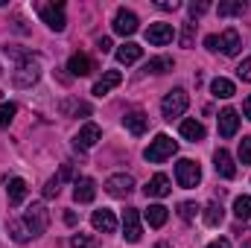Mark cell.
Masks as SVG:
<instances>
[{
    "instance_id": "1",
    "label": "cell",
    "mask_w": 251,
    "mask_h": 248,
    "mask_svg": "<svg viewBox=\"0 0 251 248\" xmlns=\"http://www.w3.org/2000/svg\"><path fill=\"white\" fill-rule=\"evenodd\" d=\"M176 149H178V143H176L170 134H158V137L146 146L143 158H146L149 164H164L167 158H173V155H176Z\"/></svg>"
},
{
    "instance_id": "2",
    "label": "cell",
    "mask_w": 251,
    "mask_h": 248,
    "mask_svg": "<svg viewBox=\"0 0 251 248\" xmlns=\"http://www.w3.org/2000/svg\"><path fill=\"white\" fill-rule=\"evenodd\" d=\"M38 76H41V62H38V56H26V59H21L15 76H12V82H15V88H32V85L38 82Z\"/></svg>"
},
{
    "instance_id": "3",
    "label": "cell",
    "mask_w": 251,
    "mask_h": 248,
    "mask_svg": "<svg viewBox=\"0 0 251 248\" xmlns=\"http://www.w3.org/2000/svg\"><path fill=\"white\" fill-rule=\"evenodd\" d=\"M190 105V94L184 88H173L167 97H164V102H161V111H164V120H176V117H181L184 111H187Z\"/></svg>"
},
{
    "instance_id": "4",
    "label": "cell",
    "mask_w": 251,
    "mask_h": 248,
    "mask_svg": "<svg viewBox=\"0 0 251 248\" xmlns=\"http://www.w3.org/2000/svg\"><path fill=\"white\" fill-rule=\"evenodd\" d=\"M24 225H26V231L32 234V240L35 237H41L44 231H47V225H50V210L44 207V204H29L26 207V213H24Z\"/></svg>"
},
{
    "instance_id": "5",
    "label": "cell",
    "mask_w": 251,
    "mask_h": 248,
    "mask_svg": "<svg viewBox=\"0 0 251 248\" xmlns=\"http://www.w3.org/2000/svg\"><path fill=\"white\" fill-rule=\"evenodd\" d=\"M176 181H178V187H184V190L199 187V181H201V170H199V164L190 161V158H181V161L176 164Z\"/></svg>"
},
{
    "instance_id": "6",
    "label": "cell",
    "mask_w": 251,
    "mask_h": 248,
    "mask_svg": "<svg viewBox=\"0 0 251 248\" xmlns=\"http://www.w3.org/2000/svg\"><path fill=\"white\" fill-rule=\"evenodd\" d=\"M100 137H102L100 125H97V123H85L82 128H79V134L73 137V149H79V152H88V149H94V146L100 143Z\"/></svg>"
},
{
    "instance_id": "7",
    "label": "cell",
    "mask_w": 251,
    "mask_h": 248,
    "mask_svg": "<svg viewBox=\"0 0 251 248\" xmlns=\"http://www.w3.org/2000/svg\"><path fill=\"white\" fill-rule=\"evenodd\" d=\"M41 21L53 29V32H62L67 26V18H64V3H47L41 6Z\"/></svg>"
},
{
    "instance_id": "8",
    "label": "cell",
    "mask_w": 251,
    "mask_h": 248,
    "mask_svg": "<svg viewBox=\"0 0 251 248\" xmlns=\"http://www.w3.org/2000/svg\"><path fill=\"white\" fill-rule=\"evenodd\" d=\"M123 237H126V243H131V246L140 243V237H143L137 207H126V213H123Z\"/></svg>"
},
{
    "instance_id": "9",
    "label": "cell",
    "mask_w": 251,
    "mask_h": 248,
    "mask_svg": "<svg viewBox=\"0 0 251 248\" xmlns=\"http://www.w3.org/2000/svg\"><path fill=\"white\" fill-rule=\"evenodd\" d=\"M131 190H134V178L126 175V173H117V175H111V178L105 181V193L114 196V198H126V196H131Z\"/></svg>"
},
{
    "instance_id": "10",
    "label": "cell",
    "mask_w": 251,
    "mask_h": 248,
    "mask_svg": "<svg viewBox=\"0 0 251 248\" xmlns=\"http://www.w3.org/2000/svg\"><path fill=\"white\" fill-rule=\"evenodd\" d=\"M137 26H140V21L131 9H117V15H114V32L117 35H134Z\"/></svg>"
},
{
    "instance_id": "11",
    "label": "cell",
    "mask_w": 251,
    "mask_h": 248,
    "mask_svg": "<svg viewBox=\"0 0 251 248\" xmlns=\"http://www.w3.org/2000/svg\"><path fill=\"white\" fill-rule=\"evenodd\" d=\"M143 193H146V198H164V196L173 193V184H170V178H167L164 173H158V175H152V178L146 181Z\"/></svg>"
},
{
    "instance_id": "12",
    "label": "cell",
    "mask_w": 251,
    "mask_h": 248,
    "mask_svg": "<svg viewBox=\"0 0 251 248\" xmlns=\"http://www.w3.org/2000/svg\"><path fill=\"white\" fill-rule=\"evenodd\" d=\"M173 26L170 24H149V29H146V41L149 44H155V47H167L170 41H173Z\"/></svg>"
},
{
    "instance_id": "13",
    "label": "cell",
    "mask_w": 251,
    "mask_h": 248,
    "mask_svg": "<svg viewBox=\"0 0 251 248\" xmlns=\"http://www.w3.org/2000/svg\"><path fill=\"white\" fill-rule=\"evenodd\" d=\"M91 225H94L97 231H102V234H114V231H117V216H114L108 207H100V210L91 213Z\"/></svg>"
},
{
    "instance_id": "14",
    "label": "cell",
    "mask_w": 251,
    "mask_h": 248,
    "mask_svg": "<svg viewBox=\"0 0 251 248\" xmlns=\"http://www.w3.org/2000/svg\"><path fill=\"white\" fill-rule=\"evenodd\" d=\"M26 193H29V187L24 178H18V175H6V196H9V204L12 207H18L24 198H26Z\"/></svg>"
},
{
    "instance_id": "15",
    "label": "cell",
    "mask_w": 251,
    "mask_h": 248,
    "mask_svg": "<svg viewBox=\"0 0 251 248\" xmlns=\"http://www.w3.org/2000/svg\"><path fill=\"white\" fill-rule=\"evenodd\" d=\"M213 167H216V173L222 178H234L237 175V167H234V158H231L228 149H216L213 152Z\"/></svg>"
},
{
    "instance_id": "16",
    "label": "cell",
    "mask_w": 251,
    "mask_h": 248,
    "mask_svg": "<svg viewBox=\"0 0 251 248\" xmlns=\"http://www.w3.org/2000/svg\"><path fill=\"white\" fill-rule=\"evenodd\" d=\"M219 50H222L225 56H237V53L243 50V38H240V32H237L234 26L219 35Z\"/></svg>"
},
{
    "instance_id": "17",
    "label": "cell",
    "mask_w": 251,
    "mask_h": 248,
    "mask_svg": "<svg viewBox=\"0 0 251 248\" xmlns=\"http://www.w3.org/2000/svg\"><path fill=\"white\" fill-rule=\"evenodd\" d=\"M237 128H240V114L234 108H222L219 111V134L222 137H234Z\"/></svg>"
},
{
    "instance_id": "18",
    "label": "cell",
    "mask_w": 251,
    "mask_h": 248,
    "mask_svg": "<svg viewBox=\"0 0 251 248\" xmlns=\"http://www.w3.org/2000/svg\"><path fill=\"white\" fill-rule=\"evenodd\" d=\"M94 196H97V184H94V178H79V181L73 184V198H76L79 204L94 201Z\"/></svg>"
},
{
    "instance_id": "19",
    "label": "cell",
    "mask_w": 251,
    "mask_h": 248,
    "mask_svg": "<svg viewBox=\"0 0 251 248\" xmlns=\"http://www.w3.org/2000/svg\"><path fill=\"white\" fill-rule=\"evenodd\" d=\"M120 82H123L120 70H105V73H102V79L94 85V97H105V94H108L111 88H117Z\"/></svg>"
},
{
    "instance_id": "20",
    "label": "cell",
    "mask_w": 251,
    "mask_h": 248,
    "mask_svg": "<svg viewBox=\"0 0 251 248\" xmlns=\"http://www.w3.org/2000/svg\"><path fill=\"white\" fill-rule=\"evenodd\" d=\"M59 111H62L64 117H91V105L88 102H82V99H62V105H59Z\"/></svg>"
},
{
    "instance_id": "21",
    "label": "cell",
    "mask_w": 251,
    "mask_h": 248,
    "mask_svg": "<svg viewBox=\"0 0 251 248\" xmlns=\"http://www.w3.org/2000/svg\"><path fill=\"white\" fill-rule=\"evenodd\" d=\"M123 125L134 134V137H140V134L149 128V117H146L143 111H131V114H126L123 117Z\"/></svg>"
},
{
    "instance_id": "22",
    "label": "cell",
    "mask_w": 251,
    "mask_h": 248,
    "mask_svg": "<svg viewBox=\"0 0 251 248\" xmlns=\"http://www.w3.org/2000/svg\"><path fill=\"white\" fill-rule=\"evenodd\" d=\"M178 131H181V137H184V140H190V143L204 140V125L199 123V120H181Z\"/></svg>"
},
{
    "instance_id": "23",
    "label": "cell",
    "mask_w": 251,
    "mask_h": 248,
    "mask_svg": "<svg viewBox=\"0 0 251 248\" xmlns=\"http://www.w3.org/2000/svg\"><path fill=\"white\" fill-rule=\"evenodd\" d=\"M67 70H70L73 76H88V73L94 70V62H91L85 53H73L70 62H67Z\"/></svg>"
},
{
    "instance_id": "24",
    "label": "cell",
    "mask_w": 251,
    "mask_h": 248,
    "mask_svg": "<svg viewBox=\"0 0 251 248\" xmlns=\"http://www.w3.org/2000/svg\"><path fill=\"white\" fill-rule=\"evenodd\" d=\"M140 56H143V47L134 41H126L123 47H117V62L120 64H134Z\"/></svg>"
},
{
    "instance_id": "25",
    "label": "cell",
    "mask_w": 251,
    "mask_h": 248,
    "mask_svg": "<svg viewBox=\"0 0 251 248\" xmlns=\"http://www.w3.org/2000/svg\"><path fill=\"white\" fill-rule=\"evenodd\" d=\"M143 216H146L149 228H164V225H167V216H170V210H167L164 204H149Z\"/></svg>"
},
{
    "instance_id": "26",
    "label": "cell",
    "mask_w": 251,
    "mask_h": 248,
    "mask_svg": "<svg viewBox=\"0 0 251 248\" xmlns=\"http://www.w3.org/2000/svg\"><path fill=\"white\" fill-rule=\"evenodd\" d=\"M210 91H213V97H219V99H231V97L237 94L234 82H231V79H225V76H216V79L210 82Z\"/></svg>"
},
{
    "instance_id": "27",
    "label": "cell",
    "mask_w": 251,
    "mask_h": 248,
    "mask_svg": "<svg viewBox=\"0 0 251 248\" xmlns=\"http://www.w3.org/2000/svg\"><path fill=\"white\" fill-rule=\"evenodd\" d=\"M222 204L219 201H210L207 207H204V213H201V219H204V225L207 228H216V225H222Z\"/></svg>"
},
{
    "instance_id": "28",
    "label": "cell",
    "mask_w": 251,
    "mask_h": 248,
    "mask_svg": "<svg viewBox=\"0 0 251 248\" xmlns=\"http://www.w3.org/2000/svg\"><path fill=\"white\" fill-rule=\"evenodd\" d=\"M173 59H170V56H155V59H149V62H146V67H143V70H146V73H155V76H161V73H167V70H173Z\"/></svg>"
},
{
    "instance_id": "29",
    "label": "cell",
    "mask_w": 251,
    "mask_h": 248,
    "mask_svg": "<svg viewBox=\"0 0 251 248\" xmlns=\"http://www.w3.org/2000/svg\"><path fill=\"white\" fill-rule=\"evenodd\" d=\"M9 237H12L15 243H29V240H32V234L26 231L24 219H12V222H9Z\"/></svg>"
},
{
    "instance_id": "30",
    "label": "cell",
    "mask_w": 251,
    "mask_h": 248,
    "mask_svg": "<svg viewBox=\"0 0 251 248\" xmlns=\"http://www.w3.org/2000/svg\"><path fill=\"white\" fill-rule=\"evenodd\" d=\"M234 213H237V219L249 222L251 219V196H237L234 198Z\"/></svg>"
},
{
    "instance_id": "31",
    "label": "cell",
    "mask_w": 251,
    "mask_h": 248,
    "mask_svg": "<svg viewBox=\"0 0 251 248\" xmlns=\"http://www.w3.org/2000/svg\"><path fill=\"white\" fill-rule=\"evenodd\" d=\"M243 12H246V0H225V3H219V15L222 18L243 15Z\"/></svg>"
},
{
    "instance_id": "32",
    "label": "cell",
    "mask_w": 251,
    "mask_h": 248,
    "mask_svg": "<svg viewBox=\"0 0 251 248\" xmlns=\"http://www.w3.org/2000/svg\"><path fill=\"white\" fill-rule=\"evenodd\" d=\"M196 213H199V204H196V201H181V204H178V216H181L184 222H193Z\"/></svg>"
},
{
    "instance_id": "33",
    "label": "cell",
    "mask_w": 251,
    "mask_h": 248,
    "mask_svg": "<svg viewBox=\"0 0 251 248\" xmlns=\"http://www.w3.org/2000/svg\"><path fill=\"white\" fill-rule=\"evenodd\" d=\"M15 111H18V108H15L12 102H0V125H3V128H9V123L15 120Z\"/></svg>"
},
{
    "instance_id": "34",
    "label": "cell",
    "mask_w": 251,
    "mask_h": 248,
    "mask_svg": "<svg viewBox=\"0 0 251 248\" xmlns=\"http://www.w3.org/2000/svg\"><path fill=\"white\" fill-rule=\"evenodd\" d=\"M237 158H240V164H251V137H243V140H240Z\"/></svg>"
},
{
    "instance_id": "35",
    "label": "cell",
    "mask_w": 251,
    "mask_h": 248,
    "mask_svg": "<svg viewBox=\"0 0 251 248\" xmlns=\"http://www.w3.org/2000/svg\"><path fill=\"white\" fill-rule=\"evenodd\" d=\"M62 193V178L56 175V178H50L47 184H44V198H56Z\"/></svg>"
},
{
    "instance_id": "36",
    "label": "cell",
    "mask_w": 251,
    "mask_h": 248,
    "mask_svg": "<svg viewBox=\"0 0 251 248\" xmlns=\"http://www.w3.org/2000/svg\"><path fill=\"white\" fill-rule=\"evenodd\" d=\"M94 237H88V234H73V240H70V248H94Z\"/></svg>"
},
{
    "instance_id": "37",
    "label": "cell",
    "mask_w": 251,
    "mask_h": 248,
    "mask_svg": "<svg viewBox=\"0 0 251 248\" xmlns=\"http://www.w3.org/2000/svg\"><path fill=\"white\" fill-rule=\"evenodd\" d=\"M193 38H196V24L190 21V24H184V32H181V47H193Z\"/></svg>"
},
{
    "instance_id": "38",
    "label": "cell",
    "mask_w": 251,
    "mask_h": 248,
    "mask_svg": "<svg viewBox=\"0 0 251 248\" xmlns=\"http://www.w3.org/2000/svg\"><path fill=\"white\" fill-rule=\"evenodd\" d=\"M187 9H190V15H193V18H196V15H204V12H207V9H210V3H207V0H199V3H196V0H193V3H190Z\"/></svg>"
},
{
    "instance_id": "39",
    "label": "cell",
    "mask_w": 251,
    "mask_h": 248,
    "mask_svg": "<svg viewBox=\"0 0 251 248\" xmlns=\"http://www.w3.org/2000/svg\"><path fill=\"white\" fill-rule=\"evenodd\" d=\"M237 73H240V79H243V82H251V56H249V59H243V64L237 67Z\"/></svg>"
},
{
    "instance_id": "40",
    "label": "cell",
    "mask_w": 251,
    "mask_h": 248,
    "mask_svg": "<svg viewBox=\"0 0 251 248\" xmlns=\"http://www.w3.org/2000/svg\"><path fill=\"white\" fill-rule=\"evenodd\" d=\"M155 6H158V9H167V12H176L181 3H178V0H158Z\"/></svg>"
},
{
    "instance_id": "41",
    "label": "cell",
    "mask_w": 251,
    "mask_h": 248,
    "mask_svg": "<svg viewBox=\"0 0 251 248\" xmlns=\"http://www.w3.org/2000/svg\"><path fill=\"white\" fill-rule=\"evenodd\" d=\"M204 47H207L210 53H216V50H219V35H207V38H204Z\"/></svg>"
},
{
    "instance_id": "42",
    "label": "cell",
    "mask_w": 251,
    "mask_h": 248,
    "mask_svg": "<svg viewBox=\"0 0 251 248\" xmlns=\"http://www.w3.org/2000/svg\"><path fill=\"white\" fill-rule=\"evenodd\" d=\"M97 47H100V53H108L114 44H111V38H100V44H97Z\"/></svg>"
},
{
    "instance_id": "43",
    "label": "cell",
    "mask_w": 251,
    "mask_h": 248,
    "mask_svg": "<svg viewBox=\"0 0 251 248\" xmlns=\"http://www.w3.org/2000/svg\"><path fill=\"white\" fill-rule=\"evenodd\" d=\"M243 117L251 120V97H246V102H243Z\"/></svg>"
},
{
    "instance_id": "44",
    "label": "cell",
    "mask_w": 251,
    "mask_h": 248,
    "mask_svg": "<svg viewBox=\"0 0 251 248\" xmlns=\"http://www.w3.org/2000/svg\"><path fill=\"white\" fill-rule=\"evenodd\" d=\"M207 248H231V246H228V240H213Z\"/></svg>"
},
{
    "instance_id": "45",
    "label": "cell",
    "mask_w": 251,
    "mask_h": 248,
    "mask_svg": "<svg viewBox=\"0 0 251 248\" xmlns=\"http://www.w3.org/2000/svg\"><path fill=\"white\" fill-rule=\"evenodd\" d=\"M64 222H67V225H76V213H73V210H67V213H64Z\"/></svg>"
},
{
    "instance_id": "46",
    "label": "cell",
    "mask_w": 251,
    "mask_h": 248,
    "mask_svg": "<svg viewBox=\"0 0 251 248\" xmlns=\"http://www.w3.org/2000/svg\"><path fill=\"white\" fill-rule=\"evenodd\" d=\"M155 248H173V246H170V243H158Z\"/></svg>"
},
{
    "instance_id": "47",
    "label": "cell",
    "mask_w": 251,
    "mask_h": 248,
    "mask_svg": "<svg viewBox=\"0 0 251 248\" xmlns=\"http://www.w3.org/2000/svg\"><path fill=\"white\" fill-rule=\"evenodd\" d=\"M240 248H251V240H246V243H243V246H240Z\"/></svg>"
}]
</instances>
